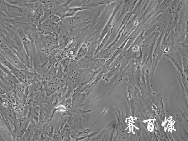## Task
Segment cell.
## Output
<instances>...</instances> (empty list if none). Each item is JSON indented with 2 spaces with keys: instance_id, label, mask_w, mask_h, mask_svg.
I'll use <instances>...</instances> for the list:
<instances>
[{
  "instance_id": "obj_1",
  "label": "cell",
  "mask_w": 188,
  "mask_h": 141,
  "mask_svg": "<svg viewBox=\"0 0 188 141\" xmlns=\"http://www.w3.org/2000/svg\"><path fill=\"white\" fill-rule=\"evenodd\" d=\"M30 122L29 120L26 118H20L14 122V129L12 132L13 137H21L26 132Z\"/></svg>"
},
{
  "instance_id": "obj_2",
  "label": "cell",
  "mask_w": 188,
  "mask_h": 141,
  "mask_svg": "<svg viewBox=\"0 0 188 141\" xmlns=\"http://www.w3.org/2000/svg\"><path fill=\"white\" fill-rule=\"evenodd\" d=\"M57 26V22L47 19L38 25V27L41 33L46 34L53 32Z\"/></svg>"
},
{
  "instance_id": "obj_3",
  "label": "cell",
  "mask_w": 188,
  "mask_h": 141,
  "mask_svg": "<svg viewBox=\"0 0 188 141\" xmlns=\"http://www.w3.org/2000/svg\"><path fill=\"white\" fill-rule=\"evenodd\" d=\"M71 1H67L64 3L52 9L53 13L59 17L60 20L63 19L68 11L69 8L68 5Z\"/></svg>"
},
{
  "instance_id": "obj_4",
  "label": "cell",
  "mask_w": 188,
  "mask_h": 141,
  "mask_svg": "<svg viewBox=\"0 0 188 141\" xmlns=\"http://www.w3.org/2000/svg\"><path fill=\"white\" fill-rule=\"evenodd\" d=\"M17 31L21 38V40L24 45V46L26 52V54L29 56V53L30 43L28 38L23 31L20 28L17 29Z\"/></svg>"
},
{
  "instance_id": "obj_5",
  "label": "cell",
  "mask_w": 188,
  "mask_h": 141,
  "mask_svg": "<svg viewBox=\"0 0 188 141\" xmlns=\"http://www.w3.org/2000/svg\"><path fill=\"white\" fill-rule=\"evenodd\" d=\"M14 95L18 103L22 105L24 103L26 96L22 91L17 87L14 90Z\"/></svg>"
},
{
  "instance_id": "obj_6",
  "label": "cell",
  "mask_w": 188,
  "mask_h": 141,
  "mask_svg": "<svg viewBox=\"0 0 188 141\" xmlns=\"http://www.w3.org/2000/svg\"><path fill=\"white\" fill-rule=\"evenodd\" d=\"M87 9H90L80 7L69 8L63 19L66 17L73 16L78 11Z\"/></svg>"
},
{
  "instance_id": "obj_7",
  "label": "cell",
  "mask_w": 188,
  "mask_h": 141,
  "mask_svg": "<svg viewBox=\"0 0 188 141\" xmlns=\"http://www.w3.org/2000/svg\"><path fill=\"white\" fill-rule=\"evenodd\" d=\"M0 61L1 64L6 66L9 69L15 67L1 54H0Z\"/></svg>"
},
{
  "instance_id": "obj_8",
  "label": "cell",
  "mask_w": 188,
  "mask_h": 141,
  "mask_svg": "<svg viewBox=\"0 0 188 141\" xmlns=\"http://www.w3.org/2000/svg\"><path fill=\"white\" fill-rule=\"evenodd\" d=\"M52 42V39L50 36L46 37L43 38V45L47 47H48Z\"/></svg>"
},
{
  "instance_id": "obj_9",
  "label": "cell",
  "mask_w": 188,
  "mask_h": 141,
  "mask_svg": "<svg viewBox=\"0 0 188 141\" xmlns=\"http://www.w3.org/2000/svg\"><path fill=\"white\" fill-rule=\"evenodd\" d=\"M86 51V49L84 48H81L78 51L77 55L78 58H80L83 57Z\"/></svg>"
},
{
  "instance_id": "obj_10",
  "label": "cell",
  "mask_w": 188,
  "mask_h": 141,
  "mask_svg": "<svg viewBox=\"0 0 188 141\" xmlns=\"http://www.w3.org/2000/svg\"><path fill=\"white\" fill-rule=\"evenodd\" d=\"M56 110L58 111H63L66 110L65 107L63 105H59L56 108Z\"/></svg>"
}]
</instances>
